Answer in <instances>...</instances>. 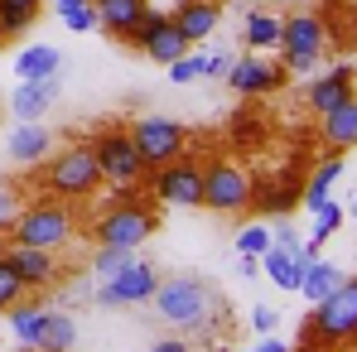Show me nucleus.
<instances>
[{
	"label": "nucleus",
	"instance_id": "nucleus-40",
	"mask_svg": "<svg viewBox=\"0 0 357 352\" xmlns=\"http://www.w3.org/2000/svg\"><path fill=\"white\" fill-rule=\"evenodd\" d=\"M150 352H188V343L183 338H165V343H155Z\"/></svg>",
	"mask_w": 357,
	"mask_h": 352
},
{
	"label": "nucleus",
	"instance_id": "nucleus-13",
	"mask_svg": "<svg viewBox=\"0 0 357 352\" xmlns=\"http://www.w3.org/2000/svg\"><path fill=\"white\" fill-rule=\"evenodd\" d=\"M222 77H227V87L241 92V97H261V92H280V87H285V68L256 59V54L227 63V72H222Z\"/></svg>",
	"mask_w": 357,
	"mask_h": 352
},
{
	"label": "nucleus",
	"instance_id": "nucleus-26",
	"mask_svg": "<svg viewBox=\"0 0 357 352\" xmlns=\"http://www.w3.org/2000/svg\"><path fill=\"white\" fill-rule=\"evenodd\" d=\"M280 15L275 10H251L246 15V49H275L280 44Z\"/></svg>",
	"mask_w": 357,
	"mask_h": 352
},
{
	"label": "nucleus",
	"instance_id": "nucleus-47",
	"mask_svg": "<svg viewBox=\"0 0 357 352\" xmlns=\"http://www.w3.org/2000/svg\"><path fill=\"white\" fill-rule=\"evenodd\" d=\"M299 5H304V0H299Z\"/></svg>",
	"mask_w": 357,
	"mask_h": 352
},
{
	"label": "nucleus",
	"instance_id": "nucleus-30",
	"mask_svg": "<svg viewBox=\"0 0 357 352\" xmlns=\"http://www.w3.org/2000/svg\"><path fill=\"white\" fill-rule=\"evenodd\" d=\"M34 20H39V10H24V5H5L0 0V39H20Z\"/></svg>",
	"mask_w": 357,
	"mask_h": 352
},
{
	"label": "nucleus",
	"instance_id": "nucleus-15",
	"mask_svg": "<svg viewBox=\"0 0 357 352\" xmlns=\"http://www.w3.org/2000/svg\"><path fill=\"white\" fill-rule=\"evenodd\" d=\"M353 87H357V68H353V63L328 68V72H324V77H314V87L304 92V97H309V112H314V116L333 112L338 102H348V97H353Z\"/></svg>",
	"mask_w": 357,
	"mask_h": 352
},
{
	"label": "nucleus",
	"instance_id": "nucleus-41",
	"mask_svg": "<svg viewBox=\"0 0 357 352\" xmlns=\"http://www.w3.org/2000/svg\"><path fill=\"white\" fill-rule=\"evenodd\" d=\"M256 270H261V256H241V275H246V280H251V275H256Z\"/></svg>",
	"mask_w": 357,
	"mask_h": 352
},
{
	"label": "nucleus",
	"instance_id": "nucleus-8",
	"mask_svg": "<svg viewBox=\"0 0 357 352\" xmlns=\"http://www.w3.org/2000/svg\"><path fill=\"white\" fill-rule=\"evenodd\" d=\"M92 155H97L102 183H112V188H135V183L145 178V164H140V155H135V145H130V130H121V125H112V130L97 135Z\"/></svg>",
	"mask_w": 357,
	"mask_h": 352
},
{
	"label": "nucleus",
	"instance_id": "nucleus-29",
	"mask_svg": "<svg viewBox=\"0 0 357 352\" xmlns=\"http://www.w3.org/2000/svg\"><path fill=\"white\" fill-rule=\"evenodd\" d=\"M63 15V24L73 29V34H87V29H97V10H92V0H54Z\"/></svg>",
	"mask_w": 357,
	"mask_h": 352
},
{
	"label": "nucleus",
	"instance_id": "nucleus-32",
	"mask_svg": "<svg viewBox=\"0 0 357 352\" xmlns=\"http://www.w3.org/2000/svg\"><path fill=\"white\" fill-rule=\"evenodd\" d=\"M237 251H241V256H266V251H271V227H266V222L241 227V232H237Z\"/></svg>",
	"mask_w": 357,
	"mask_h": 352
},
{
	"label": "nucleus",
	"instance_id": "nucleus-18",
	"mask_svg": "<svg viewBox=\"0 0 357 352\" xmlns=\"http://www.w3.org/2000/svg\"><path fill=\"white\" fill-rule=\"evenodd\" d=\"M319 135H324V145L328 150H353L357 145V97H348V102H338L333 112H324L319 116Z\"/></svg>",
	"mask_w": 357,
	"mask_h": 352
},
{
	"label": "nucleus",
	"instance_id": "nucleus-6",
	"mask_svg": "<svg viewBox=\"0 0 357 352\" xmlns=\"http://www.w3.org/2000/svg\"><path fill=\"white\" fill-rule=\"evenodd\" d=\"M309 333L328 348L357 343V280H338V290L324 294L309 314Z\"/></svg>",
	"mask_w": 357,
	"mask_h": 352
},
{
	"label": "nucleus",
	"instance_id": "nucleus-31",
	"mask_svg": "<svg viewBox=\"0 0 357 352\" xmlns=\"http://www.w3.org/2000/svg\"><path fill=\"white\" fill-rule=\"evenodd\" d=\"M338 227H343V208H338L333 198H328L324 208H314V246H324Z\"/></svg>",
	"mask_w": 357,
	"mask_h": 352
},
{
	"label": "nucleus",
	"instance_id": "nucleus-22",
	"mask_svg": "<svg viewBox=\"0 0 357 352\" xmlns=\"http://www.w3.org/2000/svg\"><path fill=\"white\" fill-rule=\"evenodd\" d=\"M188 49H193V44L178 34L174 15H169V20H165V24H160V29H155L145 44H140V54H145V59H155V63H174V59H183Z\"/></svg>",
	"mask_w": 357,
	"mask_h": 352
},
{
	"label": "nucleus",
	"instance_id": "nucleus-19",
	"mask_svg": "<svg viewBox=\"0 0 357 352\" xmlns=\"http://www.w3.org/2000/svg\"><path fill=\"white\" fill-rule=\"evenodd\" d=\"M218 0H183L174 10V24H178V34L188 39V44H203L213 29H218Z\"/></svg>",
	"mask_w": 357,
	"mask_h": 352
},
{
	"label": "nucleus",
	"instance_id": "nucleus-10",
	"mask_svg": "<svg viewBox=\"0 0 357 352\" xmlns=\"http://www.w3.org/2000/svg\"><path fill=\"white\" fill-rule=\"evenodd\" d=\"M150 232H155V213H150L140 198L112 203V208L97 217V241H102V246H130V251H135Z\"/></svg>",
	"mask_w": 357,
	"mask_h": 352
},
{
	"label": "nucleus",
	"instance_id": "nucleus-17",
	"mask_svg": "<svg viewBox=\"0 0 357 352\" xmlns=\"http://www.w3.org/2000/svg\"><path fill=\"white\" fill-rule=\"evenodd\" d=\"M54 97H59V77H24L10 97V112L20 121H39L54 107Z\"/></svg>",
	"mask_w": 357,
	"mask_h": 352
},
{
	"label": "nucleus",
	"instance_id": "nucleus-25",
	"mask_svg": "<svg viewBox=\"0 0 357 352\" xmlns=\"http://www.w3.org/2000/svg\"><path fill=\"white\" fill-rule=\"evenodd\" d=\"M73 343H77V323L68 314H44V333L34 352H73Z\"/></svg>",
	"mask_w": 357,
	"mask_h": 352
},
{
	"label": "nucleus",
	"instance_id": "nucleus-28",
	"mask_svg": "<svg viewBox=\"0 0 357 352\" xmlns=\"http://www.w3.org/2000/svg\"><path fill=\"white\" fill-rule=\"evenodd\" d=\"M338 280H343V275H338L328 261H309V266H304V280H299V294H304L309 304H319L324 294L338 290Z\"/></svg>",
	"mask_w": 357,
	"mask_h": 352
},
{
	"label": "nucleus",
	"instance_id": "nucleus-16",
	"mask_svg": "<svg viewBox=\"0 0 357 352\" xmlns=\"http://www.w3.org/2000/svg\"><path fill=\"white\" fill-rule=\"evenodd\" d=\"M5 155H10L15 164H44V160L54 155V130H44L39 121H20V130L10 135Z\"/></svg>",
	"mask_w": 357,
	"mask_h": 352
},
{
	"label": "nucleus",
	"instance_id": "nucleus-20",
	"mask_svg": "<svg viewBox=\"0 0 357 352\" xmlns=\"http://www.w3.org/2000/svg\"><path fill=\"white\" fill-rule=\"evenodd\" d=\"M338 174H343V155H338V150H328V155L314 164V174L304 178V193H299V203H304L309 213H314V208H324V203H328V188L338 183Z\"/></svg>",
	"mask_w": 357,
	"mask_h": 352
},
{
	"label": "nucleus",
	"instance_id": "nucleus-12",
	"mask_svg": "<svg viewBox=\"0 0 357 352\" xmlns=\"http://www.w3.org/2000/svg\"><path fill=\"white\" fill-rule=\"evenodd\" d=\"M0 256H5V261H10V270L24 280V290H49V285L59 280V251H44V246H20V241H10Z\"/></svg>",
	"mask_w": 357,
	"mask_h": 352
},
{
	"label": "nucleus",
	"instance_id": "nucleus-36",
	"mask_svg": "<svg viewBox=\"0 0 357 352\" xmlns=\"http://www.w3.org/2000/svg\"><path fill=\"white\" fill-rule=\"evenodd\" d=\"M232 135H237V140H261V121L241 112V116H232Z\"/></svg>",
	"mask_w": 357,
	"mask_h": 352
},
{
	"label": "nucleus",
	"instance_id": "nucleus-5",
	"mask_svg": "<svg viewBox=\"0 0 357 352\" xmlns=\"http://www.w3.org/2000/svg\"><path fill=\"white\" fill-rule=\"evenodd\" d=\"M203 208L208 213H251V169L237 160H208L203 164Z\"/></svg>",
	"mask_w": 357,
	"mask_h": 352
},
{
	"label": "nucleus",
	"instance_id": "nucleus-46",
	"mask_svg": "<svg viewBox=\"0 0 357 352\" xmlns=\"http://www.w3.org/2000/svg\"><path fill=\"white\" fill-rule=\"evenodd\" d=\"M353 217H357V198H353Z\"/></svg>",
	"mask_w": 357,
	"mask_h": 352
},
{
	"label": "nucleus",
	"instance_id": "nucleus-1",
	"mask_svg": "<svg viewBox=\"0 0 357 352\" xmlns=\"http://www.w3.org/2000/svg\"><path fill=\"white\" fill-rule=\"evenodd\" d=\"M44 188L63 198V203H82L102 188V169H97V155L92 145H63L44 160Z\"/></svg>",
	"mask_w": 357,
	"mask_h": 352
},
{
	"label": "nucleus",
	"instance_id": "nucleus-27",
	"mask_svg": "<svg viewBox=\"0 0 357 352\" xmlns=\"http://www.w3.org/2000/svg\"><path fill=\"white\" fill-rule=\"evenodd\" d=\"M5 314H10V333L20 338V348H34V343H39V333H44V309L20 299V304H15V309H5Z\"/></svg>",
	"mask_w": 357,
	"mask_h": 352
},
{
	"label": "nucleus",
	"instance_id": "nucleus-24",
	"mask_svg": "<svg viewBox=\"0 0 357 352\" xmlns=\"http://www.w3.org/2000/svg\"><path fill=\"white\" fill-rule=\"evenodd\" d=\"M59 63H63V54L54 44H34V49H24L15 59V72H20V82L24 77H59Z\"/></svg>",
	"mask_w": 357,
	"mask_h": 352
},
{
	"label": "nucleus",
	"instance_id": "nucleus-33",
	"mask_svg": "<svg viewBox=\"0 0 357 352\" xmlns=\"http://www.w3.org/2000/svg\"><path fill=\"white\" fill-rule=\"evenodd\" d=\"M130 261H135L130 246H97V261H92V266H97V275L107 280V275H116L121 266H130Z\"/></svg>",
	"mask_w": 357,
	"mask_h": 352
},
{
	"label": "nucleus",
	"instance_id": "nucleus-45",
	"mask_svg": "<svg viewBox=\"0 0 357 352\" xmlns=\"http://www.w3.org/2000/svg\"><path fill=\"white\" fill-rule=\"evenodd\" d=\"M353 44H357V20H353Z\"/></svg>",
	"mask_w": 357,
	"mask_h": 352
},
{
	"label": "nucleus",
	"instance_id": "nucleus-9",
	"mask_svg": "<svg viewBox=\"0 0 357 352\" xmlns=\"http://www.w3.org/2000/svg\"><path fill=\"white\" fill-rule=\"evenodd\" d=\"M145 178H150V193L160 203H169V208H203V164L198 160L178 155L169 164L150 169Z\"/></svg>",
	"mask_w": 357,
	"mask_h": 352
},
{
	"label": "nucleus",
	"instance_id": "nucleus-11",
	"mask_svg": "<svg viewBox=\"0 0 357 352\" xmlns=\"http://www.w3.org/2000/svg\"><path fill=\"white\" fill-rule=\"evenodd\" d=\"M155 290H160V270L135 256L130 266H121L116 275H107V285L97 290V299L102 304H145V299H155Z\"/></svg>",
	"mask_w": 357,
	"mask_h": 352
},
{
	"label": "nucleus",
	"instance_id": "nucleus-43",
	"mask_svg": "<svg viewBox=\"0 0 357 352\" xmlns=\"http://www.w3.org/2000/svg\"><path fill=\"white\" fill-rule=\"evenodd\" d=\"M5 5H24V10H39L44 0H5Z\"/></svg>",
	"mask_w": 357,
	"mask_h": 352
},
{
	"label": "nucleus",
	"instance_id": "nucleus-7",
	"mask_svg": "<svg viewBox=\"0 0 357 352\" xmlns=\"http://www.w3.org/2000/svg\"><path fill=\"white\" fill-rule=\"evenodd\" d=\"M130 145H135V155H140V164L150 174V169L169 164V160H178L188 150V130L169 116H140L130 125Z\"/></svg>",
	"mask_w": 357,
	"mask_h": 352
},
{
	"label": "nucleus",
	"instance_id": "nucleus-4",
	"mask_svg": "<svg viewBox=\"0 0 357 352\" xmlns=\"http://www.w3.org/2000/svg\"><path fill=\"white\" fill-rule=\"evenodd\" d=\"M275 49H280V68H285V72H309L314 63L324 59V49H328L324 15H319V10H295V15H285Z\"/></svg>",
	"mask_w": 357,
	"mask_h": 352
},
{
	"label": "nucleus",
	"instance_id": "nucleus-35",
	"mask_svg": "<svg viewBox=\"0 0 357 352\" xmlns=\"http://www.w3.org/2000/svg\"><path fill=\"white\" fill-rule=\"evenodd\" d=\"M169 77L174 82H198V77H208V54H183V59L169 63Z\"/></svg>",
	"mask_w": 357,
	"mask_h": 352
},
{
	"label": "nucleus",
	"instance_id": "nucleus-2",
	"mask_svg": "<svg viewBox=\"0 0 357 352\" xmlns=\"http://www.w3.org/2000/svg\"><path fill=\"white\" fill-rule=\"evenodd\" d=\"M68 236H73V208H63V198H39L24 213H15V222H10V241H20V246L63 251Z\"/></svg>",
	"mask_w": 357,
	"mask_h": 352
},
{
	"label": "nucleus",
	"instance_id": "nucleus-38",
	"mask_svg": "<svg viewBox=\"0 0 357 352\" xmlns=\"http://www.w3.org/2000/svg\"><path fill=\"white\" fill-rule=\"evenodd\" d=\"M251 328H256V333H271V328H275V314H271L266 304H256V309H251Z\"/></svg>",
	"mask_w": 357,
	"mask_h": 352
},
{
	"label": "nucleus",
	"instance_id": "nucleus-44",
	"mask_svg": "<svg viewBox=\"0 0 357 352\" xmlns=\"http://www.w3.org/2000/svg\"><path fill=\"white\" fill-rule=\"evenodd\" d=\"M333 5H343V10H348V15L357 20V0H333Z\"/></svg>",
	"mask_w": 357,
	"mask_h": 352
},
{
	"label": "nucleus",
	"instance_id": "nucleus-14",
	"mask_svg": "<svg viewBox=\"0 0 357 352\" xmlns=\"http://www.w3.org/2000/svg\"><path fill=\"white\" fill-rule=\"evenodd\" d=\"M299 193H304V178L299 169L280 178H251V213H266V217H285L290 208H299Z\"/></svg>",
	"mask_w": 357,
	"mask_h": 352
},
{
	"label": "nucleus",
	"instance_id": "nucleus-34",
	"mask_svg": "<svg viewBox=\"0 0 357 352\" xmlns=\"http://www.w3.org/2000/svg\"><path fill=\"white\" fill-rule=\"evenodd\" d=\"M24 294H29V290H24V280H20V275L10 270V261L0 256V314H5V309H15Z\"/></svg>",
	"mask_w": 357,
	"mask_h": 352
},
{
	"label": "nucleus",
	"instance_id": "nucleus-21",
	"mask_svg": "<svg viewBox=\"0 0 357 352\" xmlns=\"http://www.w3.org/2000/svg\"><path fill=\"white\" fill-rule=\"evenodd\" d=\"M92 10H97V24L102 29H112L116 39H126L135 24H140V15L150 10L145 0H92Z\"/></svg>",
	"mask_w": 357,
	"mask_h": 352
},
{
	"label": "nucleus",
	"instance_id": "nucleus-23",
	"mask_svg": "<svg viewBox=\"0 0 357 352\" xmlns=\"http://www.w3.org/2000/svg\"><path fill=\"white\" fill-rule=\"evenodd\" d=\"M261 270H266L280 290H299V280H304V261H299L295 251H285V246H271V251L261 256Z\"/></svg>",
	"mask_w": 357,
	"mask_h": 352
},
{
	"label": "nucleus",
	"instance_id": "nucleus-3",
	"mask_svg": "<svg viewBox=\"0 0 357 352\" xmlns=\"http://www.w3.org/2000/svg\"><path fill=\"white\" fill-rule=\"evenodd\" d=\"M155 309L165 323L174 328H203L208 314L218 309V299L208 290V280H193V275H174V280H160L155 290Z\"/></svg>",
	"mask_w": 357,
	"mask_h": 352
},
{
	"label": "nucleus",
	"instance_id": "nucleus-42",
	"mask_svg": "<svg viewBox=\"0 0 357 352\" xmlns=\"http://www.w3.org/2000/svg\"><path fill=\"white\" fill-rule=\"evenodd\" d=\"M251 352H290V348H285L280 338H271V333H266V343H261V348H251Z\"/></svg>",
	"mask_w": 357,
	"mask_h": 352
},
{
	"label": "nucleus",
	"instance_id": "nucleus-37",
	"mask_svg": "<svg viewBox=\"0 0 357 352\" xmlns=\"http://www.w3.org/2000/svg\"><path fill=\"white\" fill-rule=\"evenodd\" d=\"M271 246H285V251H295V246H299V241H295V227H290L285 217L271 227Z\"/></svg>",
	"mask_w": 357,
	"mask_h": 352
},
{
	"label": "nucleus",
	"instance_id": "nucleus-39",
	"mask_svg": "<svg viewBox=\"0 0 357 352\" xmlns=\"http://www.w3.org/2000/svg\"><path fill=\"white\" fill-rule=\"evenodd\" d=\"M10 222H15V198L0 188V227H10Z\"/></svg>",
	"mask_w": 357,
	"mask_h": 352
}]
</instances>
